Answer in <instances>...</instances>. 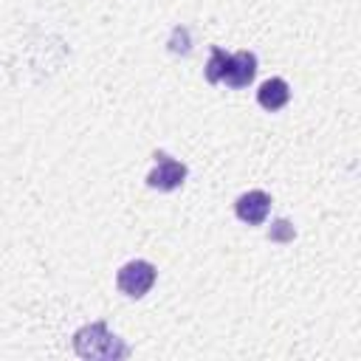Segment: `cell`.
<instances>
[{"instance_id":"7a4b0ae2","label":"cell","mask_w":361,"mask_h":361,"mask_svg":"<svg viewBox=\"0 0 361 361\" xmlns=\"http://www.w3.org/2000/svg\"><path fill=\"white\" fill-rule=\"evenodd\" d=\"M155 282V265L147 262V259H130L118 268L116 274V285L121 293L133 296V299H141Z\"/></svg>"},{"instance_id":"8992f818","label":"cell","mask_w":361,"mask_h":361,"mask_svg":"<svg viewBox=\"0 0 361 361\" xmlns=\"http://www.w3.org/2000/svg\"><path fill=\"white\" fill-rule=\"evenodd\" d=\"M288 99H290V87H288V82L285 79H279V76H274V79H265L262 85H259V90H257V102H259V107H265V110H282L285 104H288Z\"/></svg>"},{"instance_id":"277c9868","label":"cell","mask_w":361,"mask_h":361,"mask_svg":"<svg viewBox=\"0 0 361 361\" xmlns=\"http://www.w3.org/2000/svg\"><path fill=\"white\" fill-rule=\"evenodd\" d=\"M268 212H271V197L262 189H251V192L240 195L234 203V214L248 226H259L268 217Z\"/></svg>"},{"instance_id":"6da1fadb","label":"cell","mask_w":361,"mask_h":361,"mask_svg":"<svg viewBox=\"0 0 361 361\" xmlns=\"http://www.w3.org/2000/svg\"><path fill=\"white\" fill-rule=\"evenodd\" d=\"M73 347L82 358H121V355H127V347L113 333H107V327L102 322L76 330Z\"/></svg>"},{"instance_id":"52a82bcc","label":"cell","mask_w":361,"mask_h":361,"mask_svg":"<svg viewBox=\"0 0 361 361\" xmlns=\"http://www.w3.org/2000/svg\"><path fill=\"white\" fill-rule=\"evenodd\" d=\"M226 65H228V54L223 48H212V56L206 62V79L212 85L223 82V73H226Z\"/></svg>"},{"instance_id":"5b68a950","label":"cell","mask_w":361,"mask_h":361,"mask_svg":"<svg viewBox=\"0 0 361 361\" xmlns=\"http://www.w3.org/2000/svg\"><path fill=\"white\" fill-rule=\"evenodd\" d=\"M254 73H257V56L251 51L228 54V65H226V73H223V82L228 87H245V85H251Z\"/></svg>"},{"instance_id":"3957f363","label":"cell","mask_w":361,"mask_h":361,"mask_svg":"<svg viewBox=\"0 0 361 361\" xmlns=\"http://www.w3.org/2000/svg\"><path fill=\"white\" fill-rule=\"evenodd\" d=\"M186 180V166L166 152H155V169L147 175V183L158 192H172Z\"/></svg>"}]
</instances>
